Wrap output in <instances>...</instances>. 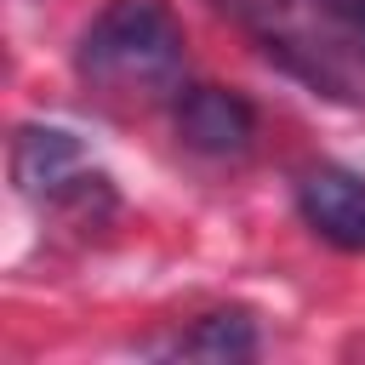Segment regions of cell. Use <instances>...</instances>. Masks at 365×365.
<instances>
[{
	"mask_svg": "<svg viewBox=\"0 0 365 365\" xmlns=\"http://www.w3.org/2000/svg\"><path fill=\"white\" fill-rule=\"evenodd\" d=\"M182 23L171 0H108L80 40V74L114 97H165L182 91Z\"/></svg>",
	"mask_w": 365,
	"mask_h": 365,
	"instance_id": "obj_1",
	"label": "cell"
},
{
	"mask_svg": "<svg viewBox=\"0 0 365 365\" xmlns=\"http://www.w3.org/2000/svg\"><path fill=\"white\" fill-rule=\"evenodd\" d=\"M171 354H182V359H217V365L251 359L257 354V325L245 314H205V319H194V331H182L171 342Z\"/></svg>",
	"mask_w": 365,
	"mask_h": 365,
	"instance_id": "obj_5",
	"label": "cell"
},
{
	"mask_svg": "<svg viewBox=\"0 0 365 365\" xmlns=\"http://www.w3.org/2000/svg\"><path fill=\"white\" fill-rule=\"evenodd\" d=\"M11 182H17V194H29L40 205L74 211V217H91V222H97V211L114 205L108 177L57 125H17V137H11Z\"/></svg>",
	"mask_w": 365,
	"mask_h": 365,
	"instance_id": "obj_2",
	"label": "cell"
},
{
	"mask_svg": "<svg viewBox=\"0 0 365 365\" xmlns=\"http://www.w3.org/2000/svg\"><path fill=\"white\" fill-rule=\"evenodd\" d=\"M336 6H342V11H348V17H354V29H359V34H365V0H336Z\"/></svg>",
	"mask_w": 365,
	"mask_h": 365,
	"instance_id": "obj_6",
	"label": "cell"
},
{
	"mask_svg": "<svg viewBox=\"0 0 365 365\" xmlns=\"http://www.w3.org/2000/svg\"><path fill=\"white\" fill-rule=\"evenodd\" d=\"M297 211L302 222L336 245V251H365V177L348 165H314L297 177Z\"/></svg>",
	"mask_w": 365,
	"mask_h": 365,
	"instance_id": "obj_4",
	"label": "cell"
},
{
	"mask_svg": "<svg viewBox=\"0 0 365 365\" xmlns=\"http://www.w3.org/2000/svg\"><path fill=\"white\" fill-rule=\"evenodd\" d=\"M171 114L177 137L205 160H240L257 143V108L228 86H182Z\"/></svg>",
	"mask_w": 365,
	"mask_h": 365,
	"instance_id": "obj_3",
	"label": "cell"
}]
</instances>
